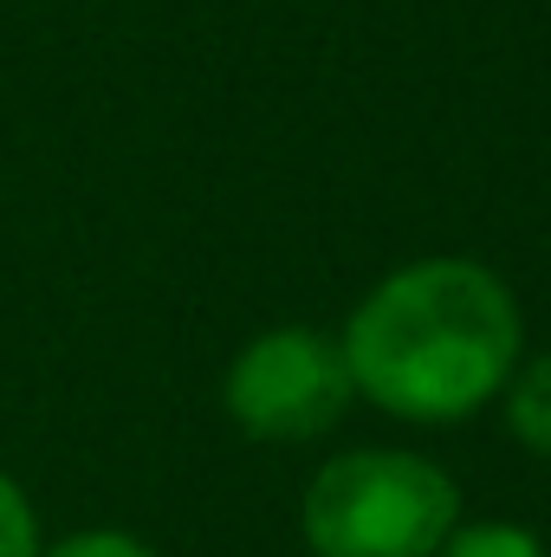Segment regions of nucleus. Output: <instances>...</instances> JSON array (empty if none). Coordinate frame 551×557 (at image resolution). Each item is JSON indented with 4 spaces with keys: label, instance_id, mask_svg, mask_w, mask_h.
Segmentation results:
<instances>
[{
    "label": "nucleus",
    "instance_id": "1",
    "mask_svg": "<svg viewBox=\"0 0 551 557\" xmlns=\"http://www.w3.org/2000/svg\"><path fill=\"white\" fill-rule=\"evenodd\" d=\"M357 403L409 428H454L500 403L526 357V311L487 260L421 253L383 273L338 331Z\"/></svg>",
    "mask_w": 551,
    "mask_h": 557
},
{
    "label": "nucleus",
    "instance_id": "2",
    "mask_svg": "<svg viewBox=\"0 0 551 557\" xmlns=\"http://www.w3.org/2000/svg\"><path fill=\"white\" fill-rule=\"evenodd\" d=\"M461 519L454 473L415 447H344L298 499L311 557H434Z\"/></svg>",
    "mask_w": 551,
    "mask_h": 557
},
{
    "label": "nucleus",
    "instance_id": "3",
    "mask_svg": "<svg viewBox=\"0 0 551 557\" xmlns=\"http://www.w3.org/2000/svg\"><path fill=\"white\" fill-rule=\"evenodd\" d=\"M357 383L344 363L338 331L318 324H273L260 337H247L221 376V409L247 441L267 447H298L331 434L351 416Z\"/></svg>",
    "mask_w": 551,
    "mask_h": 557
},
{
    "label": "nucleus",
    "instance_id": "4",
    "mask_svg": "<svg viewBox=\"0 0 551 557\" xmlns=\"http://www.w3.org/2000/svg\"><path fill=\"white\" fill-rule=\"evenodd\" d=\"M493 409H500L506 434H513L519 447H532V454L551 460V350L519 357V370H513V383L500 389Z\"/></svg>",
    "mask_w": 551,
    "mask_h": 557
},
{
    "label": "nucleus",
    "instance_id": "5",
    "mask_svg": "<svg viewBox=\"0 0 551 557\" xmlns=\"http://www.w3.org/2000/svg\"><path fill=\"white\" fill-rule=\"evenodd\" d=\"M434 557H551L546 539L519 519H461Z\"/></svg>",
    "mask_w": 551,
    "mask_h": 557
},
{
    "label": "nucleus",
    "instance_id": "6",
    "mask_svg": "<svg viewBox=\"0 0 551 557\" xmlns=\"http://www.w3.org/2000/svg\"><path fill=\"white\" fill-rule=\"evenodd\" d=\"M46 552V532H39V512L26 499V486L0 467V557H39Z\"/></svg>",
    "mask_w": 551,
    "mask_h": 557
},
{
    "label": "nucleus",
    "instance_id": "7",
    "mask_svg": "<svg viewBox=\"0 0 551 557\" xmlns=\"http://www.w3.org/2000/svg\"><path fill=\"white\" fill-rule=\"evenodd\" d=\"M39 557H156L137 532H118V525H85V532H65L52 539Z\"/></svg>",
    "mask_w": 551,
    "mask_h": 557
}]
</instances>
